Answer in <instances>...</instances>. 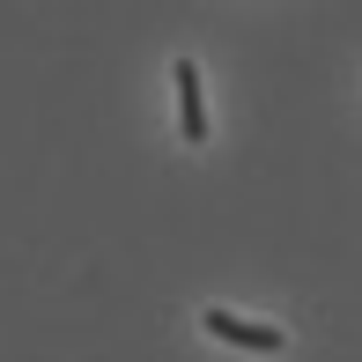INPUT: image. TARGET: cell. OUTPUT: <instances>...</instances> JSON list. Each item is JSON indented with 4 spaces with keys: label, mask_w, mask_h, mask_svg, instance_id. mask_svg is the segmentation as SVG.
<instances>
[{
    "label": "cell",
    "mask_w": 362,
    "mask_h": 362,
    "mask_svg": "<svg viewBox=\"0 0 362 362\" xmlns=\"http://www.w3.org/2000/svg\"><path fill=\"white\" fill-rule=\"evenodd\" d=\"M170 81H177V134H185V148L207 141V96H200V67L192 59H170Z\"/></svg>",
    "instance_id": "7a4b0ae2"
},
{
    "label": "cell",
    "mask_w": 362,
    "mask_h": 362,
    "mask_svg": "<svg viewBox=\"0 0 362 362\" xmlns=\"http://www.w3.org/2000/svg\"><path fill=\"white\" fill-rule=\"evenodd\" d=\"M200 325L215 340H229V348H244V355H281L288 348L281 325H252V318H237V310H200Z\"/></svg>",
    "instance_id": "6da1fadb"
}]
</instances>
